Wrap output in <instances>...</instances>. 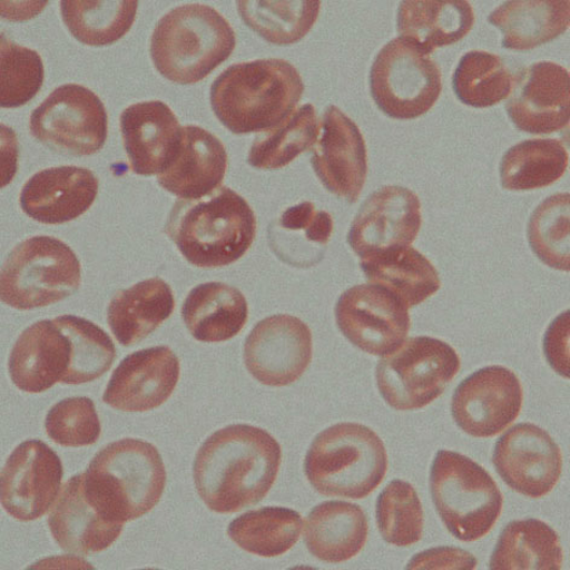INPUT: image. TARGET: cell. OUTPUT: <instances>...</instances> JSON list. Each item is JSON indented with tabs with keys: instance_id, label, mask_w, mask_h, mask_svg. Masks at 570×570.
<instances>
[{
	"instance_id": "21",
	"label": "cell",
	"mask_w": 570,
	"mask_h": 570,
	"mask_svg": "<svg viewBox=\"0 0 570 570\" xmlns=\"http://www.w3.org/2000/svg\"><path fill=\"white\" fill-rule=\"evenodd\" d=\"M98 185L88 168L62 166L40 170L24 184L21 207L28 217L41 224L68 223L94 205Z\"/></svg>"
},
{
	"instance_id": "46",
	"label": "cell",
	"mask_w": 570,
	"mask_h": 570,
	"mask_svg": "<svg viewBox=\"0 0 570 570\" xmlns=\"http://www.w3.org/2000/svg\"><path fill=\"white\" fill-rule=\"evenodd\" d=\"M546 355L551 366L569 377V312L554 320L546 335Z\"/></svg>"
},
{
	"instance_id": "37",
	"label": "cell",
	"mask_w": 570,
	"mask_h": 570,
	"mask_svg": "<svg viewBox=\"0 0 570 570\" xmlns=\"http://www.w3.org/2000/svg\"><path fill=\"white\" fill-rule=\"evenodd\" d=\"M317 112L305 105L273 130L255 138L248 163L259 169H279L316 145L320 136Z\"/></svg>"
},
{
	"instance_id": "8",
	"label": "cell",
	"mask_w": 570,
	"mask_h": 570,
	"mask_svg": "<svg viewBox=\"0 0 570 570\" xmlns=\"http://www.w3.org/2000/svg\"><path fill=\"white\" fill-rule=\"evenodd\" d=\"M81 266L62 240L37 236L21 242L9 254L0 277L2 302L17 309L60 303L78 292Z\"/></svg>"
},
{
	"instance_id": "35",
	"label": "cell",
	"mask_w": 570,
	"mask_h": 570,
	"mask_svg": "<svg viewBox=\"0 0 570 570\" xmlns=\"http://www.w3.org/2000/svg\"><path fill=\"white\" fill-rule=\"evenodd\" d=\"M303 524L297 511L268 507L248 511L234 520L227 534L240 549L269 559L288 552L297 543Z\"/></svg>"
},
{
	"instance_id": "45",
	"label": "cell",
	"mask_w": 570,
	"mask_h": 570,
	"mask_svg": "<svg viewBox=\"0 0 570 570\" xmlns=\"http://www.w3.org/2000/svg\"><path fill=\"white\" fill-rule=\"evenodd\" d=\"M476 559L462 549L438 548L419 553L407 569H475Z\"/></svg>"
},
{
	"instance_id": "42",
	"label": "cell",
	"mask_w": 570,
	"mask_h": 570,
	"mask_svg": "<svg viewBox=\"0 0 570 570\" xmlns=\"http://www.w3.org/2000/svg\"><path fill=\"white\" fill-rule=\"evenodd\" d=\"M569 194H556L541 203L532 214L529 242L538 258L548 266L570 269Z\"/></svg>"
},
{
	"instance_id": "34",
	"label": "cell",
	"mask_w": 570,
	"mask_h": 570,
	"mask_svg": "<svg viewBox=\"0 0 570 570\" xmlns=\"http://www.w3.org/2000/svg\"><path fill=\"white\" fill-rule=\"evenodd\" d=\"M568 165L569 154L560 140H524L504 155L502 185L511 191L543 189L561 179Z\"/></svg>"
},
{
	"instance_id": "17",
	"label": "cell",
	"mask_w": 570,
	"mask_h": 570,
	"mask_svg": "<svg viewBox=\"0 0 570 570\" xmlns=\"http://www.w3.org/2000/svg\"><path fill=\"white\" fill-rule=\"evenodd\" d=\"M519 130L548 135L563 130L570 119V75L564 67L543 61L514 77L507 104Z\"/></svg>"
},
{
	"instance_id": "20",
	"label": "cell",
	"mask_w": 570,
	"mask_h": 570,
	"mask_svg": "<svg viewBox=\"0 0 570 570\" xmlns=\"http://www.w3.org/2000/svg\"><path fill=\"white\" fill-rule=\"evenodd\" d=\"M179 376L178 356L169 347L135 352L127 355L112 373L104 402L126 412L154 410L173 395Z\"/></svg>"
},
{
	"instance_id": "22",
	"label": "cell",
	"mask_w": 570,
	"mask_h": 570,
	"mask_svg": "<svg viewBox=\"0 0 570 570\" xmlns=\"http://www.w3.org/2000/svg\"><path fill=\"white\" fill-rule=\"evenodd\" d=\"M120 126L134 173L159 176L179 146L181 127L173 109L160 101L132 105L122 111Z\"/></svg>"
},
{
	"instance_id": "33",
	"label": "cell",
	"mask_w": 570,
	"mask_h": 570,
	"mask_svg": "<svg viewBox=\"0 0 570 570\" xmlns=\"http://www.w3.org/2000/svg\"><path fill=\"white\" fill-rule=\"evenodd\" d=\"M563 551L560 538L537 519L509 523L492 553V570H560Z\"/></svg>"
},
{
	"instance_id": "40",
	"label": "cell",
	"mask_w": 570,
	"mask_h": 570,
	"mask_svg": "<svg viewBox=\"0 0 570 570\" xmlns=\"http://www.w3.org/2000/svg\"><path fill=\"white\" fill-rule=\"evenodd\" d=\"M53 322L71 345L70 365L62 383H88L108 372L117 358V350L101 327L77 316L57 317Z\"/></svg>"
},
{
	"instance_id": "32",
	"label": "cell",
	"mask_w": 570,
	"mask_h": 570,
	"mask_svg": "<svg viewBox=\"0 0 570 570\" xmlns=\"http://www.w3.org/2000/svg\"><path fill=\"white\" fill-rule=\"evenodd\" d=\"M334 222L330 213L304 203L282 213L271 226L269 245L278 258L297 267H309L322 259L332 238Z\"/></svg>"
},
{
	"instance_id": "36",
	"label": "cell",
	"mask_w": 570,
	"mask_h": 570,
	"mask_svg": "<svg viewBox=\"0 0 570 570\" xmlns=\"http://www.w3.org/2000/svg\"><path fill=\"white\" fill-rule=\"evenodd\" d=\"M136 0H63L62 19L82 45L105 47L120 40L136 19Z\"/></svg>"
},
{
	"instance_id": "27",
	"label": "cell",
	"mask_w": 570,
	"mask_h": 570,
	"mask_svg": "<svg viewBox=\"0 0 570 570\" xmlns=\"http://www.w3.org/2000/svg\"><path fill=\"white\" fill-rule=\"evenodd\" d=\"M368 523L360 505L331 501L309 512L305 525L308 551L327 563L346 562L366 544Z\"/></svg>"
},
{
	"instance_id": "38",
	"label": "cell",
	"mask_w": 570,
	"mask_h": 570,
	"mask_svg": "<svg viewBox=\"0 0 570 570\" xmlns=\"http://www.w3.org/2000/svg\"><path fill=\"white\" fill-rule=\"evenodd\" d=\"M242 19L271 45L292 46L301 41L315 26L321 2H237Z\"/></svg>"
},
{
	"instance_id": "25",
	"label": "cell",
	"mask_w": 570,
	"mask_h": 570,
	"mask_svg": "<svg viewBox=\"0 0 570 570\" xmlns=\"http://www.w3.org/2000/svg\"><path fill=\"white\" fill-rule=\"evenodd\" d=\"M71 358L69 338L53 321H40L20 335L9 358V374L26 393H42L63 381Z\"/></svg>"
},
{
	"instance_id": "10",
	"label": "cell",
	"mask_w": 570,
	"mask_h": 570,
	"mask_svg": "<svg viewBox=\"0 0 570 570\" xmlns=\"http://www.w3.org/2000/svg\"><path fill=\"white\" fill-rule=\"evenodd\" d=\"M370 89L386 116L411 120L434 107L443 90V81L431 57L399 37L376 56L370 73Z\"/></svg>"
},
{
	"instance_id": "4",
	"label": "cell",
	"mask_w": 570,
	"mask_h": 570,
	"mask_svg": "<svg viewBox=\"0 0 570 570\" xmlns=\"http://www.w3.org/2000/svg\"><path fill=\"white\" fill-rule=\"evenodd\" d=\"M82 480L102 515L125 524L158 505L167 473L158 449L142 440L122 439L95 455Z\"/></svg>"
},
{
	"instance_id": "23",
	"label": "cell",
	"mask_w": 570,
	"mask_h": 570,
	"mask_svg": "<svg viewBox=\"0 0 570 570\" xmlns=\"http://www.w3.org/2000/svg\"><path fill=\"white\" fill-rule=\"evenodd\" d=\"M226 169L223 142L205 128L190 125L181 128L178 149L158 183L180 199H197L220 187Z\"/></svg>"
},
{
	"instance_id": "29",
	"label": "cell",
	"mask_w": 570,
	"mask_h": 570,
	"mask_svg": "<svg viewBox=\"0 0 570 570\" xmlns=\"http://www.w3.org/2000/svg\"><path fill=\"white\" fill-rule=\"evenodd\" d=\"M185 325L198 341L218 344L238 335L248 321L244 294L224 283L197 285L181 309Z\"/></svg>"
},
{
	"instance_id": "19",
	"label": "cell",
	"mask_w": 570,
	"mask_h": 570,
	"mask_svg": "<svg viewBox=\"0 0 570 570\" xmlns=\"http://www.w3.org/2000/svg\"><path fill=\"white\" fill-rule=\"evenodd\" d=\"M322 138L313 150L312 166L324 188L358 202L367 176V153L358 128L337 107L331 106L322 120Z\"/></svg>"
},
{
	"instance_id": "41",
	"label": "cell",
	"mask_w": 570,
	"mask_h": 570,
	"mask_svg": "<svg viewBox=\"0 0 570 570\" xmlns=\"http://www.w3.org/2000/svg\"><path fill=\"white\" fill-rule=\"evenodd\" d=\"M376 520L387 543L401 548L419 543L423 534V509L411 483L394 480L382 491L376 504Z\"/></svg>"
},
{
	"instance_id": "16",
	"label": "cell",
	"mask_w": 570,
	"mask_h": 570,
	"mask_svg": "<svg viewBox=\"0 0 570 570\" xmlns=\"http://www.w3.org/2000/svg\"><path fill=\"white\" fill-rule=\"evenodd\" d=\"M493 464L510 489L538 499L558 484L563 461L559 445L547 431L520 423L497 441Z\"/></svg>"
},
{
	"instance_id": "15",
	"label": "cell",
	"mask_w": 570,
	"mask_h": 570,
	"mask_svg": "<svg viewBox=\"0 0 570 570\" xmlns=\"http://www.w3.org/2000/svg\"><path fill=\"white\" fill-rule=\"evenodd\" d=\"M312 353L307 324L289 315H277L256 324L247 337L245 364L256 381L271 387H284L304 375Z\"/></svg>"
},
{
	"instance_id": "5",
	"label": "cell",
	"mask_w": 570,
	"mask_h": 570,
	"mask_svg": "<svg viewBox=\"0 0 570 570\" xmlns=\"http://www.w3.org/2000/svg\"><path fill=\"white\" fill-rule=\"evenodd\" d=\"M235 47V31L220 12L205 4H187L170 10L155 27L150 53L163 77L188 85L207 78Z\"/></svg>"
},
{
	"instance_id": "12",
	"label": "cell",
	"mask_w": 570,
	"mask_h": 570,
	"mask_svg": "<svg viewBox=\"0 0 570 570\" xmlns=\"http://www.w3.org/2000/svg\"><path fill=\"white\" fill-rule=\"evenodd\" d=\"M336 323L354 346L386 356L404 344L410 332L409 306L376 284L355 285L338 298Z\"/></svg>"
},
{
	"instance_id": "9",
	"label": "cell",
	"mask_w": 570,
	"mask_h": 570,
	"mask_svg": "<svg viewBox=\"0 0 570 570\" xmlns=\"http://www.w3.org/2000/svg\"><path fill=\"white\" fill-rule=\"evenodd\" d=\"M461 360L446 342L412 337L379 362L380 393L397 411L423 409L443 394L459 374Z\"/></svg>"
},
{
	"instance_id": "6",
	"label": "cell",
	"mask_w": 570,
	"mask_h": 570,
	"mask_svg": "<svg viewBox=\"0 0 570 570\" xmlns=\"http://www.w3.org/2000/svg\"><path fill=\"white\" fill-rule=\"evenodd\" d=\"M389 458L380 436L360 423H338L317 435L306 454L305 474L326 497L363 499L386 476Z\"/></svg>"
},
{
	"instance_id": "2",
	"label": "cell",
	"mask_w": 570,
	"mask_h": 570,
	"mask_svg": "<svg viewBox=\"0 0 570 570\" xmlns=\"http://www.w3.org/2000/svg\"><path fill=\"white\" fill-rule=\"evenodd\" d=\"M304 91L301 73L288 61L256 60L225 69L212 85L210 104L233 134H262L289 118Z\"/></svg>"
},
{
	"instance_id": "3",
	"label": "cell",
	"mask_w": 570,
	"mask_h": 570,
	"mask_svg": "<svg viewBox=\"0 0 570 570\" xmlns=\"http://www.w3.org/2000/svg\"><path fill=\"white\" fill-rule=\"evenodd\" d=\"M166 234L194 266L224 267L252 247L256 218L244 197L219 187L203 198L178 199L169 213Z\"/></svg>"
},
{
	"instance_id": "24",
	"label": "cell",
	"mask_w": 570,
	"mask_h": 570,
	"mask_svg": "<svg viewBox=\"0 0 570 570\" xmlns=\"http://www.w3.org/2000/svg\"><path fill=\"white\" fill-rule=\"evenodd\" d=\"M51 534L62 550L91 554L108 549L124 524L107 520L85 492L82 474L68 480L50 512Z\"/></svg>"
},
{
	"instance_id": "26",
	"label": "cell",
	"mask_w": 570,
	"mask_h": 570,
	"mask_svg": "<svg viewBox=\"0 0 570 570\" xmlns=\"http://www.w3.org/2000/svg\"><path fill=\"white\" fill-rule=\"evenodd\" d=\"M474 23V10L466 0H406L397 11L401 38L428 56L462 40Z\"/></svg>"
},
{
	"instance_id": "11",
	"label": "cell",
	"mask_w": 570,
	"mask_h": 570,
	"mask_svg": "<svg viewBox=\"0 0 570 570\" xmlns=\"http://www.w3.org/2000/svg\"><path fill=\"white\" fill-rule=\"evenodd\" d=\"M31 134L48 148L75 156L101 150L108 116L101 99L81 85L56 89L31 116Z\"/></svg>"
},
{
	"instance_id": "13",
	"label": "cell",
	"mask_w": 570,
	"mask_h": 570,
	"mask_svg": "<svg viewBox=\"0 0 570 570\" xmlns=\"http://www.w3.org/2000/svg\"><path fill=\"white\" fill-rule=\"evenodd\" d=\"M63 465L40 440L24 441L10 454L2 470L0 498L10 517L35 521L47 514L61 491Z\"/></svg>"
},
{
	"instance_id": "31",
	"label": "cell",
	"mask_w": 570,
	"mask_h": 570,
	"mask_svg": "<svg viewBox=\"0 0 570 570\" xmlns=\"http://www.w3.org/2000/svg\"><path fill=\"white\" fill-rule=\"evenodd\" d=\"M361 259L367 281L401 297L409 307L424 303L440 289L436 268L415 248H391Z\"/></svg>"
},
{
	"instance_id": "14",
	"label": "cell",
	"mask_w": 570,
	"mask_h": 570,
	"mask_svg": "<svg viewBox=\"0 0 570 570\" xmlns=\"http://www.w3.org/2000/svg\"><path fill=\"white\" fill-rule=\"evenodd\" d=\"M522 403L523 391L515 373L493 365L460 384L452 397V416L466 434L492 438L519 417Z\"/></svg>"
},
{
	"instance_id": "30",
	"label": "cell",
	"mask_w": 570,
	"mask_h": 570,
	"mask_svg": "<svg viewBox=\"0 0 570 570\" xmlns=\"http://www.w3.org/2000/svg\"><path fill=\"white\" fill-rule=\"evenodd\" d=\"M489 21L504 35L503 47L527 51L563 35L570 23L568 0H510Z\"/></svg>"
},
{
	"instance_id": "7",
	"label": "cell",
	"mask_w": 570,
	"mask_h": 570,
	"mask_svg": "<svg viewBox=\"0 0 570 570\" xmlns=\"http://www.w3.org/2000/svg\"><path fill=\"white\" fill-rule=\"evenodd\" d=\"M431 492L450 533L465 543L488 535L502 514L503 494L491 474L458 452L436 453Z\"/></svg>"
},
{
	"instance_id": "1",
	"label": "cell",
	"mask_w": 570,
	"mask_h": 570,
	"mask_svg": "<svg viewBox=\"0 0 570 570\" xmlns=\"http://www.w3.org/2000/svg\"><path fill=\"white\" fill-rule=\"evenodd\" d=\"M282 463L277 440L262 428L233 424L198 450L194 481L199 498L218 514L259 504L273 489Z\"/></svg>"
},
{
	"instance_id": "44",
	"label": "cell",
	"mask_w": 570,
	"mask_h": 570,
	"mask_svg": "<svg viewBox=\"0 0 570 570\" xmlns=\"http://www.w3.org/2000/svg\"><path fill=\"white\" fill-rule=\"evenodd\" d=\"M46 430L61 446H91L101 436V422L91 399L68 397L49 411Z\"/></svg>"
},
{
	"instance_id": "43",
	"label": "cell",
	"mask_w": 570,
	"mask_h": 570,
	"mask_svg": "<svg viewBox=\"0 0 570 570\" xmlns=\"http://www.w3.org/2000/svg\"><path fill=\"white\" fill-rule=\"evenodd\" d=\"M45 82L40 55L2 36L0 46V106L19 108L37 96Z\"/></svg>"
},
{
	"instance_id": "18",
	"label": "cell",
	"mask_w": 570,
	"mask_h": 570,
	"mask_svg": "<svg viewBox=\"0 0 570 570\" xmlns=\"http://www.w3.org/2000/svg\"><path fill=\"white\" fill-rule=\"evenodd\" d=\"M422 226L421 203L403 187H384L370 195L352 223L348 244L363 256L410 247Z\"/></svg>"
},
{
	"instance_id": "39",
	"label": "cell",
	"mask_w": 570,
	"mask_h": 570,
	"mask_svg": "<svg viewBox=\"0 0 570 570\" xmlns=\"http://www.w3.org/2000/svg\"><path fill=\"white\" fill-rule=\"evenodd\" d=\"M514 76L501 57L487 51L465 53L453 76V90L460 101L474 108H489L504 101Z\"/></svg>"
},
{
	"instance_id": "28",
	"label": "cell",
	"mask_w": 570,
	"mask_h": 570,
	"mask_svg": "<svg viewBox=\"0 0 570 570\" xmlns=\"http://www.w3.org/2000/svg\"><path fill=\"white\" fill-rule=\"evenodd\" d=\"M175 307L169 285L160 278H151L112 297L108 324L119 344L130 347L158 330L173 315Z\"/></svg>"
}]
</instances>
